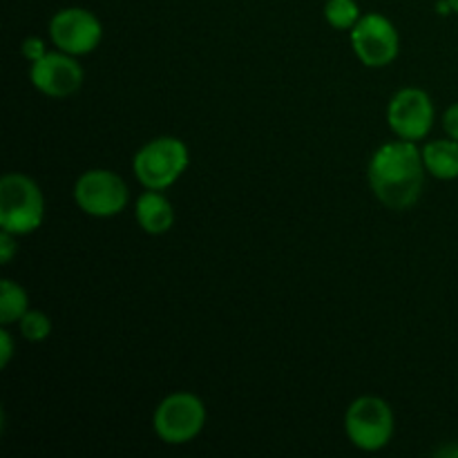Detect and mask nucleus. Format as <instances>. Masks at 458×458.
<instances>
[{
  "instance_id": "2eb2a0df",
  "label": "nucleus",
  "mask_w": 458,
  "mask_h": 458,
  "mask_svg": "<svg viewBox=\"0 0 458 458\" xmlns=\"http://www.w3.org/2000/svg\"><path fill=\"white\" fill-rule=\"evenodd\" d=\"M18 325H21L22 338L30 343H43L52 334V320L43 311H27Z\"/></svg>"
},
{
  "instance_id": "a211bd4d",
  "label": "nucleus",
  "mask_w": 458,
  "mask_h": 458,
  "mask_svg": "<svg viewBox=\"0 0 458 458\" xmlns=\"http://www.w3.org/2000/svg\"><path fill=\"white\" fill-rule=\"evenodd\" d=\"M443 128H445V132L450 134V139L458 141V103L447 107L445 116H443Z\"/></svg>"
},
{
  "instance_id": "ddd939ff",
  "label": "nucleus",
  "mask_w": 458,
  "mask_h": 458,
  "mask_svg": "<svg viewBox=\"0 0 458 458\" xmlns=\"http://www.w3.org/2000/svg\"><path fill=\"white\" fill-rule=\"evenodd\" d=\"M30 298L25 289L12 280H3L0 284V325L7 327L21 322V318L30 311Z\"/></svg>"
},
{
  "instance_id": "aec40b11",
  "label": "nucleus",
  "mask_w": 458,
  "mask_h": 458,
  "mask_svg": "<svg viewBox=\"0 0 458 458\" xmlns=\"http://www.w3.org/2000/svg\"><path fill=\"white\" fill-rule=\"evenodd\" d=\"M447 3H450L452 12H454V13H458V0H447Z\"/></svg>"
},
{
  "instance_id": "0eeeda50",
  "label": "nucleus",
  "mask_w": 458,
  "mask_h": 458,
  "mask_svg": "<svg viewBox=\"0 0 458 458\" xmlns=\"http://www.w3.org/2000/svg\"><path fill=\"white\" fill-rule=\"evenodd\" d=\"M49 38L61 52L83 56L94 52L103 38L101 21L89 9L65 7L49 21Z\"/></svg>"
},
{
  "instance_id": "6e6552de",
  "label": "nucleus",
  "mask_w": 458,
  "mask_h": 458,
  "mask_svg": "<svg viewBox=\"0 0 458 458\" xmlns=\"http://www.w3.org/2000/svg\"><path fill=\"white\" fill-rule=\"evenodd\" d=\"M352 45L356 56L367 67H385L398 56V31L383 13H365L352 30Z\"/></svg>"
},
{
  "instance_id": "39448f33",
  "label": "nucleus",
  "mask_w": 458,
  "mask_h": 458,
  "mask_svg": "<svg viewBox=\"0 0 458 458\" xmlns=\"http://www.w3.org/2000/svg\"><path fill=\"white\" fill-rule=\"evenodd\" d=\"M157 437L168 445H183L199 437L206 425V407L195 394H173L157 407L155 419Z\"/></svg>"
},
{
  "instance_id": "6ab92c4d",
  "label": "nucleus",
  "mask_w": 458,
  "mask_h": 458,
  "mask_svg": "<svg viewBox=\"0 0 458 458\" xmlns=\"http://www.w3.org/2000/svg\"><path fill=\"white\" fill-rule=\"evenodd\" d=\"M13 356V343L12 335H9L7 329L0 331V367H7L9 360Z\"/></svg>"
},
{
  "instance_id": "f3484780",
  "label": "nucleus",
  "mask_w": 458,
  "mask_h": 458,
  "mask_svg": "<svg viewBox=\"0 0 458 458\" xmlns=\"http://www.w3.org/2000/svg\"><path fill=\"white\" fill-rule=\"evenodd\" d=\"M22 54H25V58H30L31 63L38 61V58H43L45 54V43L40 38H27L25 43H22Z\"/></svg>"
},
{
  "instance_id": "4468645a",
  "label": "nucleus",
  "mask_w": 458,
  "mask_h": 458,
  "mask_svg": "<svg viewBox=\"0 0 458 458\" xmlns=\"http://www.w3.org/2000/svg\"><path fill=\"white\" fill-rule=\"evenodd\" d=\"M360 16L356 0H327L325 4V18L334 30H353Z\"/></svg>"
},
{
  "instance_id": "423d86ee",
  "label": "nucleus",
  "mask_w": 458,
  "mask_h": 458,
  "mask_svg": "<svg viewBox=\"0 0 458 458\" xmlns=\"http://www.w3.org/2000/svg\"><path fill=\"white\" fill-rule=\"evenodd\" d=\"M74 199L92 217H114L128 204V186L112 170H88L76 182Z\"/></svg>"
},
{
  "instance_id": "1a4fd4ad",
  "label": "nucleus",
  "mask_w": 458,
  "mask_h": 458,
  "mask_svg": "<svg viewBox=\"0 0 458 458\" xmlns=\"http://www.w3.org/2000/svg\"><path fill=\"white\" fill-rule=\"evenodd\" d=\"M389 128L405 141H420L434 125V106L428 92L405 88L389 101Z\"/></svg>"
},
{
  "instance_id": "f257e3e1",
  "label": "nucleus",
  "mask_w": 458,
  "mask_h": 458,
  "mask_svg": "<svg viewBox=\"0 0 458 458\" xmlns=\"http://www.w3.org/2000/svg\"><path fill=\"white\" fill-rule=\"evenodd\" d=\"M423 152L414 141H392L374 152L369 161V186L387 208L405 210L419 201L425 182Z\"/></svg>"
},
{
  "instance_id": "f03ea898",
  "label": "nucleus",
  "mask_w": 458,
  "mask_h": 458,
  "mask_svg": "<svg viewBox=\"0 0 458 458\" xmlns=\"http://www.w3.org/2000/svg\"><path fill=\"white\" fill-rule=\"evenodd\" d=\"M45 199L38 183L21 173L0 179V226L12 235H30L43 224Z\"/></svg>"
},
{
  "instance_id": "9d476101",
  "label": "nucleus",
  "mask_w": 458,
  "mask_h": 458,
  "mask_svg": "<svg viewBox=\"0 0 458 458\" xmlns=\"http://www.w3.org/2000/svg\"><path fill=\"white\" fill-rule=\"evenodd\" d=\"M30 81L36 89L54 98H65L83 85V70L67 52H47L31 63Z\"/></svg>"
},
{
  "instance_id": "9b49d317",
  "label": "nucleus",
  "mask_w": 458,
  "mask_h": 458,
  "mask_svg": "<svg viewBox=\"0 0 458 458\" xmlns=\"http://www.w3.org/2000/svg\"><path fill=\"white\" fill-rule=\"evenodd\" d=\"M134 215H137L139 226L150 235H164L174 224L173 204L159 191H150V188L139 197Z\"/></svg>"
},
{
  "instance_id": "f8f14e48",
  "label": "nucleus",
  "mask_w": 458,
  "mask_h": 458,
  "mask_svg": "<svg viewBox=\"0 0 458 458\" xmlns=\"http://www.w3.org/2000/svg\"><path fill=\"white\" fill-rule=\"evenodd\" d=\"M423 164L437 179L458 177V141L454 139H438L423 148Z\"/></svg>"
},
{
  "instance_id": "7ed1b4c3",
  "label": "nucleus",
  "mask_w": 458,
  "mask_h": 458,
  "mask_svg": "<svg viewBox=\"0 0 458 458\" xmlns=\"http://www.w3.org/2000/svg\"><path fill=\"white\" fill-rule=\"evenodd\" d=\"M188 148L186 143L174 137L152 139L134 155V174L139 182L150 191H164L173 186L183 170L188 168Z\"/></svg>"
},
{
  "instance_id": "20e7f679",
  "label": "nucleus",
  "mask_w": 458,
  "mask_h": 458,
  "mask_svg": "<svg viewBox=\"0 0 458 458\" xmlns=\"http://www.w3.org/2000/svg\"><path fill=\"white\" fill-rule=\"evenodd\" d=\"M344 428L358 450L378 452L387 447L394 437V411L383 398L362 396L349 405Z\"/></svg>"
},
{
  "instance_id": "dca6fc26",
  "label": "nucleus",
  "mask_w": 458,
  "mask_h": 458,
  "mask_svg": "<svg viewBox=\"0 0 458 458\" xmlns=\"http://www.w3.org/2000/svg\"><path fill=\"white\" fill-rule=\"evenodd\" d=\"M13 237L16 235H12L7 231H3V235H0V259H3V264L12 262L13 255L18 253V244L13 242Z\"/></svg>"
}]
</instances>
